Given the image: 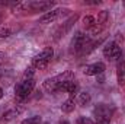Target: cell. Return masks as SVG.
I'll return each mask as SVG.
<instances>
[{"label": "cell", "instance_id": "cell-1", "mask_svg": "<svg viewBox=\"0 0 125 124\" xmlns=\"http://www.w3.org/2000/svg\"><path fill=\"white\" fill-rule=\"evenodd\" d=\"M71 79H74L73 73H71V72H64V73H61V74L55 76V77L47 79V80L44 82V89H45L47 92H50V93L58 92V88H60V85H61L62 82L71 80Z\"/></svg>", "mask_w": 125, "mask_h": 124}, {"label": "cell", "instance_id": "cell-2", "mask_svg": "<svg viewBox=\"0 0 125 124\" xmlns=\"http://www.w3.org/2000/svg\"><path fill=\"white\" fill-rule=\"evenodd\" d=\"M33 88H35V79H33V77H31V79L22 77L21 82H19V83L16 85V88H15V95H16V98H18L19 101H23L25 98H28L32 93Z\"/></svg>", "mask_w": 125, "mask_h": 124}, {"label": "cell", "instance_id": "cell-3", "mask_svg": "<svg viewBox=\"0 0 125 124\" xmlns=\"http://www.w3.org/2000/svg\"><path fill=\"white\" fill-rule=\"evenodd\" d=\"M16 9H23L29 12H50V9L54 6V1H26V3H16L13 4Z\"/></svg>", "mask_w": 125, "mask_h": 124}, {"label": "cell", "instance_id": "cell-4", "mask_svg": "<svg viewBox=\"0 0 125 124\" xmlns=\"http://www.w3.org/2000/svg\"><path fill=\"white\" fill-rule=\"evenodd\" d=\"M52 56H54V50L51 47H45L39 54H36L32 59V67L33 69H45L50 64Z\"/></svg>", "mask_w": 125, "mask_h": 124}, {"label": "cell", "instance_id": "cell-5", "mask_svg": "<svg viewBox=\"0 0 125 124\" xmlns=\"http://www.w3.org/2000/svg\"><path fill=\"white\" fill-rule=\"evenodd\" d=\"M94 117L96 124H109L112 118V108H109L106 104H97L94 107Z\"/></svg>", "mask_w": 125, "mask_h": 124}, {"label": "cell", "instance_id": "cell-6", "mask_svg": "<svg viewBox=\"0 0 125 124\" xmlns=\"http://www.w3.org/2000/svg\"><path fill=\"white\" fill-rule=\"evenodd\" d=\"M87 47H89V37L84 35L83 32H77L71 41V51L73 53H87Z\"/></svg>", "mask_w": 125, "mask_h": 124}, {"label": "cell", "instance_id": "cell-7", "mask_svg": "<svg viewBox=\"0 0 125 124\" xmlns=\"http://www.w3.org/2000/svg\"><path fill=\"white\" fill-rule=\"evenodd\" d=\"M103 56L109 62H115V60L118 62L122 57V51H121V48H119V45L116 42H109L103 48Z\"/></svg>", "mask_w": 125, "mask_h": 124}, {"label": "cell", "instance_id": "cell-8", "mask_svg": "<svg viewBox=\"0 0 125 124\" xmlns=\"http://www.w3.org/2000/svg\"><path fill=\"white\" fill-rule=\"evenodd\" d=\"M68 12H70V10L65 9V7H58V9L50 10V12H47L45 15H42V16L39 18V22H41V24H51V22L57 21L58 18H61L62 15H65V13H68Z\"/></svg>", "mask_w": 125, "mask_h": 124}, {"label": "cell", "instance_id": "cell-9", "mask_svg": "<svg viewBox=\"0 0 125 124\" xmlns=\"http://www.w3.org/2000/svg\"><path fill=\"white\" fill-rule=\"evenodd\" d=\"M23 110H25V107H22V105H15V107L9 108L7 111H4V112H3V115H1V121H3V123H7V121L13 120V118H15V117H18Z\"/></svg>", "mask_w": 125, "mask_h": 124}, {"label": "cell", "instance_id": "cell-10", "mask_svg": "<svg viewBox=\"0 0 125 124\" xmlns=\"http://www.w3.org/2000/svg\"><path fill=\"white\" fill-rule=\"evenodd\" d=\"M105 72V64L103 63H93V64H90V66H86L84 67V70H83V73L86 74V76H96V74H102Z\"/></svg>", "mask_w": 125, "mask_h": 124}, {"label": "cell", "instance_id": "cell-11", "mask_svg": "<svg viewBox=\"0 0 125 124\" xmlns=\"http://www.w3.org/2000/svg\"><path fill=\"white\" fill-rule=\"evenodd\" d=\"M77 88H79V85H77L76 79H71V80L62 82L61 85H60V88H58V92H67V93H70V95H73L77 91Z\"/></svg>", "mask_w": 125, "mask_h": 124}, {"label": "cell", "instance_id": "cell-12", "mask_svg": "<svg viewBox=\"0 0 125 124\" xmlns=\"http://www.w3.org/2000/svg\"><path fill=\"white\" fill-rule=\"evenodd\" d=\"M116 77H118V85L124 86L125 85V60L122 57L116 63Z\"/></svg>", "mask_w": 125, "mask_h": 124}, {"label": "cell", "instance_id": "cell-13", "mask_svg": "<svg viewBox=\"0 0 125 124\" xmlns=\"http://www.w3.org/2000/svg\"><path fill=\"white\" fill-rule=\"evenodd\" d=\"M74 108H76V99H74V96H70L68 99H65V101L62 102V105H61V111L65 112V114L73 112Z\"/></svg>", "mask_w": 125, "mask_h": 124}, {"label": "cell", "instance_id": "cell-14", "mask_svg": "<svg viewBox=\"0 0 125 124\" xmlns=\"http://www.w3.org/2000/svg\"><path fill=\"white\" fill-rule=\"evenodd\" d=\"M76 21H77V15L71 16V18H70V19H68V21H67V22L64 24V26H61V28H60L58 31L55 32V34H57V35H55V38H58V37L64 35L65 32H67L68 29H70V28H71V25H73V24H76Z\"/></svg>", "mask_w": 125, "mask_h": 124}, {"label": "cell", "instance_id": "cell-15", "mask_svg": "<svg viewBox=\"0 0 125 124\" xmlns=\"http://www.w3.org/2000/svg\"><path fill=\"white\" fill-rule=\"evenodd\" d=\"M90 93L89 92H82L79 93V96H77V104L79 105H82V107H86L89 102H90Z\"/></svg>", "mask_w": 125, "mask_h": 124}, {"label": "cell", "instance_id": "cell-16", "mask_svg": "<svg viewBox=\"0 0 125 124\" xmlns=\"http://www.w3.org/2000/svg\"><path fill=\"white\" fill-rule=\"evenodd\" d=\"M96 24H97V22H96V16H93V15H86V16L83 18V25H84L87 29H92Z\"/></svg>", "mask_w": 125, "mask_h": 124}, {"label": "cell", "instance_id": "cell-17", "mask_svg": "<svg viewBox=\"0 0 125 124\" xmlns=\"http://www.w3.org/2000/svg\"><path fill=\"white\" fill-rule=\"evenodd\" d=\"M22 124H42V120L39 115H33V117H29L26 120H23Z\"/></svg>", "mask_w": 125, "mask_h": 124}, {"label": "cell", "instance_id": "cell-18", "mask_svg": "<svg viewBox=\"0 0 125 124\" xmlns=\"http://www.w3.org/2000/svg\"><path fill=\"white\" fill-rule=\"evenodd\" d=\"M12 35V29L9 26H4V25H0V38H7Z\"/></svg>", "mask_w": 125, "mask_h": 124}, {"label": "cell", "instance_id": "cell-19", "mask_svg": "<svg viewBox=\"0 0 125 124\" xmlns=\"http://www.w3.org/2000/svg\"><path fill=\"white\" fill-rule=\"evenodd\" d=\"M77 124H96V121L87 118V117H79L77 118Z\"/></svg>", "mask_w": 125, "mask_h": 124}, {"label": "cell", "instance_id": "cell-20", "mask_svg": "<svg viewBox=\"0 0 125 124\" xmlns=\"http://www.w3.org/2000/svg\"><path fill=\"white\" fill-rule=\"evenodd\" d=\"M1 59H4V54H3V53L0 51V60H1Z\"/></svg>", "mask_w": 125, "mask_h": 124}, {"label": "cell", "instance_id": "cell-21", "mask_svg": "<svg viewBox=\"0 0 125 124\" xmlns=\"http://www.w3.org/2000/svg\"><path fill=\"white\" fill-rule=\"evenodd\" d=\"M1 96H3V89L0 88V99H1Z\"/></svg>", "mask_w": 125, "mask_h": 124}, {"label": "cell", "instance_id": "cell-22", "mask_svg": "<svg viewBox=\"0 0 125 124\" xmlns=\"http://www.w3.org/2000/svg\"><path fill=\"white\" fill-rule=\"evenodd\" d=\"M61 124H68V123H65V121H64V123H61Z\"/></svg>", "mask_w": 125, "mask_h": 124}]
</instances>
